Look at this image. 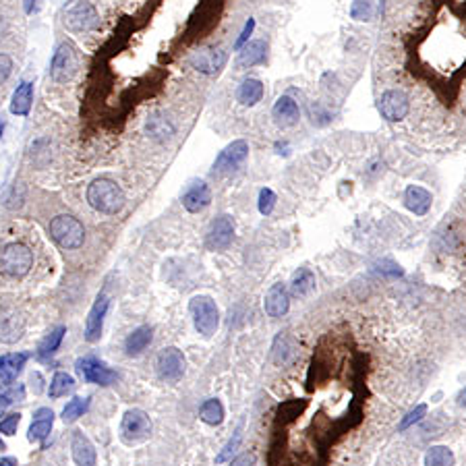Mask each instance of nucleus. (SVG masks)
<instances>
[{
    "label": "nucleus",
    "instance_id": "1",
    "mask_svg": "<svg viewBox=\"0 0 466 466\" xmlns=\"http://www.w3.org/2000/svg\"><path fill=\"white\" fill-rule=\"evenodd\" d=\"M87 201L98 212L118 213L125 208V193L110 178H96L87 187Z\"/></svg>",
    "mask_w": 466,
    "mask_h": 466
},
{
    "label": "nucleus",
    "instance_id": "2",
    "mask_svg": "<svg viewBox=\"0 0 466 466\" xmlns=\"http://www.w3.org/2000/svg\"><path fill=\"white\" fill-rule=\"evenodd\" d=\"M189 311L193 315L195 330L203 338H210L218 332V328H220V309H218V305H216V300L212 297H206V295L193 297L191 303H189Z\"/></svg>",
    "mask_w": 466,
    "mask_h": 466
},
{
    "label": "nucleus",
    "instance_id": "3",
    "mask_svg": "<svg viewBox=\"0 0 466 466\" xmlns=\"http://www.w3.org/2000/svg\"><path fill=\"white\" fill-rule=\"evenodd\" d=\"M50 236L63 249H79L85 240V228L75 216L61 213L50 222Z\"/></svg>",
    "mask_w": 466,
    "mask_h": 466
},
{
    "label": "nucleus",
    "instance_id": "4",
    "mask_svg": "<svg viewBox=\"0 0 466 466\" xmlns=\"http://www.w3.org/2000/svg\"><path fill=\"white\" fill-rule=\"evenodd\" d=\"M151 435V419L146 410L131 408L121 421V440L125 444H141Z\"/></svg>",
    "mask_w": 466,
    "mask_h": 466
},
{
    "label": "nucleus",
    "instance_id": "5",
    "mask_svg": "<svg viewBox=\"0 0 466 466\" xmlns=\"http://www.w3.org/2000/svg\"><path fill=\"white\" fill-rule=\"evenodd\" d=\"M63 21L73 31H91L100 25V17L96 9L85 0H71L64 6Z\"/></svg>",
    "mask_w": 466,
    "mask_h": 466
},
{
    "label": "nucleus",
    "instance_id": "6",
    "mask_svg": "<svg viewBox=\"0 0 466 466\" xmlns=\"http://www.w3.org/2000/svg\"><path fill=\"white\" fill-rule=\"evenodd\" d=\"M31 265H34V253L21 243H11L0 253L2 272H6L13 278H23L25 274H29Z\"/></svg>",
    "mask_w": 466,
    "mask_h": 466
},
{
    "label": "nucleus",
    "instance_id": "7",
    "mask_svg": "<svg viewBox=\"0 0 466 466\" xmlns=\"http://www.w3.org/2000/svg\"><path fill=\"white\" fill-rule=\"evenodd\" d=\"M378 108L382 118H385L388 123H400L410 112V100L400 89H388L382 93Z\"/></svg>",
    "mask_w": 466,
    "mask_h": 466
},
{
    "label": "nucleus",
    "instance_id": "8",
    "mask_svg": "<svg viewBox=\"0 0 466 466\" xmlns=\"http://www.w3.org/2000/svg\"><path fill=\"white\" fill-rule=\"evenodd\" d=\"M77 73V52L71 44H61L52 56L50 75L56 83H66Z\"/></svg>",
    "mask_w": 466,
    "mask_h": 466
},
{
    "label": "nucleus",
    "instance_id": "9",
    "mask_svg": "<svg viewBox=\"0 0 466 466\" xmlns=\"http://www.w3.org/2000/svg\"><path fill=\"white\" fill-rule=\"evenodd\" d=\"M185 355L176 346H168L158 357V375L160 380L168 383H176L185 375Z\"/></svg>",
    "mask_w": 466,
    "mask_h": 466
},
{
    "label": "nucleus",
    "instance_id": "10",
    "mask_svg": "<svg viewBox=\"0 0 466 466\" xmlns=\"http://www.w3.org/2000/svg\"><path fill=\"white\" fill-rule=\"evenodd\" d=\"M226 61H228V52L224 48H203L193 54L189 64L203 75H218L226 66Z\"/></svg>",
    "mask_w": 466,
    "mask_h": 466
},
{
    "label": "nucleus",
    "instance_id": "11",
    "mask_svg": "<svg viewBox=\"0 0 466 466\" xmlns=\"http://www.w3.org/2000/svg\"><path fill=\"white\" fill-rule=\"evenodd\" d=\"M77 371L87 383H96V385H110L116 382V371H112L110 367H106L102 360H98L96 357H85V359L77 360Z\"/></svg>",
    "mask_w": 466,
    "mask_h": 466
},
{
    "label": "nucleus",
    "instance_id": "12",
    "mask_svg": "<svg viewBox=\"0 0 466 466\" xmlns=\"http://www.w3.org/2000/svg\"><path fill=\"white\" fill-rule=\"evenodd\" d=\"M247 156H249V143L243 139H236L228 148H224L218 153L213 162V174H226L231 170L238 168L247 160Z\"/></svg>",
    "mask_w": 466,
    "mask_h": 466
},
{
    "label": "nucleus",
    "instance_id": "13",
    "mask_svg": "<svg viewBox=\"0 0 466 466\" xmlns=\"http://www.w3.org/2000/svg\"><path fill=\"white\" fill-rule=\"evenodd\" d=\"M234 238V220L231 216L222 213L218 216L210 226V233H208V247L212 251H222V249H228L231 243Z\"/></svg>",
    "mask_w": 466,
    "mask_h": 466
},
{
    "label": "nucleus",
    "instance_id": "14",
    "mask_svg": "<svg viewBox=\"0 0 466 466\" xmlns=\"http://www.w3.org/2000/svg\"><path fill=\"white\" fill-rule=\"evenodd\" d=\"M108 307H110V298H108L106 293H100L89 315H87V321H85V340L87 342H98L100 336H102V330H104V319H106Z\"/></svg>",
    "mask_w": 466,
    "mask_h": 466
},
{
    "label": "nucleus",
    "instance_id": "15",
    "mask_svg": "<svg viewBox=\"0 0 466 466\" xmlns=\"http://www.w3.org/2000/svg\"><path fill=\"white\" fill-rule=\"evenodd\" d=\"M263 309H265V313L270 318H282V315L288 313V309H290V293H288V288L282 282H278V284H274L268 290L265 300H263Z\"/></svg>",
    "mask_w": 466,
    "mask_h": 466
},
{
    "label": "nucleus",
    "instance_id": "16",
    "mask_svg": "<svg viewBox=\"0 0 466 466\" xmlns=\"http://www.w3.org/2000/svg\"><path fill=\"white\" fill-rule=\"evenodd\" d=\"M71 454L77 466H96L98 465V456H96V447L89 442V437L83 431H75L73 440H71Z\"/></svg>",
    "mask_w": 466,
    "mask_h": 466
},
{
    "label": "nucleus",
    "instance_id": "17",
    "mask_svg": "<svg viewBox=\"0 0 466 466\" xmlns=\"http://www.w3.org/2000/svg\"><path fill=\"white\" fill-rule=\"evenodd\" d=\"M212 203V191L206 183H193L183 195V206L189 213L203 212Z\"/></svg>",
    "mask_w": 466,
    "mask_h": 466
},
{
    "label": "nucleus",
    "instance_id": "18",
    "mask_svg": "<svg viewBox=\"0 0 466 466\" xmlns=\"http://www.w3.org/2000/svg\"><path fill=\"white\" fill-rule=\"evenodd\" d=\"M272 116H274L275 125L293 127V125H297L298 118H300V110H298V104L290 96H280L275 100L274 108H272Z\"/></svg>",
    "mask_w": 466,
    "mask_h": 466
},
{
    "label": "nucleus",
    "instance_id": "19",
    "mask_svg": "<svg viewBox=\"0 0 466 466\" xmlns=\"http://www.w3.org/2000/svg\"><path fill=\"white\" fill-rule=\"evenodd\" d=\"M431 193L419 187V185H408L404 191V206L415 213V216H427L431 210Z\"/></svg>",
    "mask_w": 466,
    "mask_h": 466
},
{
    "label": "nucleus",
    "instance_id": "20",
    "mask_svg": "<svg viewBox=\"0 0 466 466\" xmlns=\"http://www.w3.org/2000/svg\"><path fill=\"white\" fill-rule=\"evenodd\" d=\"M265 59H268V44L263 40H253V42H247L238 50L236 66L238 69H249V66H255V64L265 63Z\"/></svg>",
    "mask_w": 466,
    "mask_h": 466
},
{
    "label": "nucleus",
    "instance_id": "21",
    "mask_svg": "<svg viewBox=\"0 0 466 466\" xmlns=\"http://www.w3.org/2000/svg\"><path fill=\"white\" fill-rule=\"evenodd\" d=\"M52 423H54V412L50 408H38L34 412V421L29 425V442H44L50 431H52Z\"/></svg>",
    "mask_w": 466,
    "mask_h": 466
},
{
    "label": "nucleus",
    "instance_id": "22",
    "mask_svg": "<svg viewBox=\"0 0 466 466\" xmlns=\"http://www.w3.org/2000/svg\"><path fill=\"white\" fill-rule=\"evenodd\" d=\"M31 102H34V83L23 81V83L15 89V93H13L11 112L17 114V116H27L29 110H31Z\"/></svg>",
    "mask_w": 466,
    "mask_h": 466
},
{
    "label": "nucleus",
    "instance_id": "23",
    "mask_svg": "<svg viewBox=\"0 0 466 466\" xmlns=\"http://www.w3.org/2000/svg\"><path fill=\"white\" fill-rule=\"evenodd\" d=\"M149 344H151V328L149 325H139L125 340V350H127L128 357H139Z\"/></svg>",
    "mask_w": 466,
    "mask_h": 466
},
{
    "label": "nucleus",
    "instance_id": "24",
    "mask_svg": "<svg viewBox=\"0 0 466 466\" xmlns=\"http://www.w3.org/2000/svg\"><path fill=\"white\" fill-rule=\"evenodd\" d=\"M315 290V275L309 268H300L293 274V280H290V295L293 297H307Z\"/></svg>",
    "mask_w": 466,
    "mask_h": 466
},
{
    "label": "nucleus",
    "instance_id": "25",
    "mask_svg": "<svg viewBox=\"0 0 466 466\" xmlns=\"http://www.w3.org/2000/svg\"><path fill=\"white\" fill-rule=\"evenodd\" d=\"M263 83L259 81V79H255V77H249V79H245L240 87H238V102L243 104V106H255L257 102H261V98H263Z\"/></svg>",
    "mask_w": 466,
    "mask_h": 466
},
{
    "label": "nucleus",
    "instance_id": "26",
    "mask_svg": "<svg viewBox=\"0 0 466 466\" xmlns=\"http://www.w3.org/2000/svg\"><path fill=\"white\" fill-rule=\"evenodd\" d=\"M25 398V390L21 383H13L11 378L0 373V408H6L9 404L19 402Z\"/></svg>",
    "mask_w": 466,
    "mask_h": 466
},
{
    "label": "nucleus",
    "instance_id": "27",
    "mask_svg": "<svg viewBox=\"0 0 466 466\" xmlns=\"http://www.w3.org/2000/svg\"><path fill=\"white\" fill-rule=\"evenodd\" d=\"M64 334H66V328L64 325H59V328H54L46 338L40 342V346H38V359L40 360H48L56 350H59V346H61V342H63Z\"/></svg>",
    "mask_w": 466,
    "mask_h": 466
},
{
    "label": "nucleus",
    "instance_id": "28",
    "mask_svg": "<svg viewBox=\"0 0 466 466\" xmlns=\"http://www.w3.org/2000/svg\"><path fill=\"white\" fill-rule=\"evenodd\" d=\"M27 355L25 353H11V355H2L0 357V373L15 380L23 371L25 363H27Z\"/></svg>",
    "mask_w": 466,
    "mask_h": 466
},
{
    "label": "nucleus",
    "instance_id": "29",
    "mask_svg": "<svg viewBox=\"0 0 466 466\" xmlns=\"http://www.w3.org/2000/svg\"><path fill=\"white\" fill-rule=\"evenodd\" d=\"M456 456L447 445H433L425 454V466H454Z\"/></svg>",
    "mask_w": 466,
    "mask_h": 466
},
{
    "label": "nucleus",
    "instance_id": "30",
    "mask_svg": "<svg viewBox=\"0 0 466 466\" xmlns=\"http://www.w3.org/2000/svg\"><path fill=\"white\" fill-rule=\"evenodd\" d=\"M199 417L201 421L208 425H220L224 421V404L220 402L218 398H210L201 404L199 408Z\"/></svg>",
    "mask_w": 466,
    "mask_h": 466
},
{
    "label": "nucleus",
    "instance_id": "31",
    "mask_svg": "<svg viewBox=\"0 0 466 466\" xmlns=\"http://www.w3.org/2000/svg\"><path fill=\"white\" fill-rule=\"evenodd\" d=\"M148 133L153 137V139H168L170 135L174 133V127L170 123L168 118L160 116V114H153L151 118L148 121Z\"/></svg>",
    "mask_w": 466,
    "mask_h": 466
},
{
    "label": "nucleus",
    "instance_id": "32",
    "mask_svg": "<svg viewBox=\"0 0 466 466\" xmlns=\"http://www.w3.org/2000/svg\"><path fill=\"white\" fill-rule=\"evenodd\" d=\"M73 388H75V380H73L69 373L59 371V373H54V378H52V382H50L48 394H50V398H61L66 392H71Z\"/></svg>",
    "mask_w": 466,
    "mask_h": 466
},
{
    "label": "nucleus",
    "instance_id": "33",
    "mask_svg": "<svg viewBox=\"0 0 466 466\" xmlns=\"http://www.w3.org/2000/svg\"><path fill=\"white\" fill-rule=\"evenodd\" d=\"M89 408V398H73L71 402L63 408V421L64 423H75L79 417H83Z\"/></svg>",
    "mask_w": 466,
    "mask_h": 466
},
{
    "label": "nucleus",
    "instance_id": "34",
    "mask_svg": "<svg viewBox=\"0 0 466 466\" xmlns=\"http://www.w3.org/2000/svg\"><path fill=\"white\" fill-rule=\"evenodd\" d=\"M350 17L355 21H371V17H373V2L371 0H353V4H350Z\"/></svg>",
    "mask_w": 466,
    "mask_h": 466
},
{
    "label": "nucleus",
    "instance_id": "35",
    "mask_svg": "<svg viewBox=\"0 0 466 466\" xmlns=\"http://www.w3.org/2000/svg\"><path fill=\"white\" fill-rule=\"evenodd\" d=\"M275 201H278V197H275V193L272 189H261L259 191V199H257L259 213L261 216H270V213L274 212Z\"/></svg>",
    "mask_w": 466,
    "mask_h": 466
},
{
    "label": "nucleus",
    "instance_id": "36",
    "mask_svg": "<svg viewBox=\"0 0 466 466\" xmlns=\"http://www.w3.org/2000/svg\"><path fill=\"white\" fill-rule=\"evenodd\" d=\"M425 415H427V404H417L406 417L402 419V423L398 425V431H406L408 427H412L415 423H419L421 419H423Z\"/></svg>",
    "mask_w": 466,
    "mask_h": 466
},
{
    "label": "nucleus",
    "instance_id": "37",
    "mask_svg": "<svg viewBox=\"0 0 466 466\" xmlns=\"http://www.w3.org/2000/svg\"><path fill=\"white\" fill-rule=\"evenodd\" d=\"M240 440H243V429L238 427L236 431H234V437L228 442V444L224 445V450L218 454V458H216V462H226L231 456H233V452H236V447L240 444Z\"/></svg>",
    "mask_w": 466,
    "mask_h": 466
},
{
    "label": "nucleus",
    "instance_id": "38",
    "mask_svg": "<svg viewBox=\"0 0 466 466\" xmlns=\"http://www.w3.org/2000/svg\"><path fill=\"white\" fill-rule=\"evenodd\" d=\"M19 423H21V415H19V412H13V415L4 417V419L0 421V433H2V435H15Z\"/></svg>",
    "mask_w": 466,
    "mask_h": 466
},
{
    "label": "nucleus",
    "instance_id": "39",
    "mask_svg": "<svg viewBox=\"0 0 466 466\" xmlns=\"http://www.w3.org/2000/svg\"><path fill=\"white\" fill-rule=\"evenodd\" d=\"M253 29H255V19H249V21L245 23V27H243V31H240L238 40L234 42V50H240L245 44L249 42V36L253 34Z\"/></svg>",
    "mask_w": 466,
    "mask_h": 466
},
{
    "label": "nucleus",
    "instance_id": "40",
    "mask_svg": "<svg viewBox=\"0 0 466 466\" xmlns=\"http://www.w3.org/2000/svg\"><path fill=\"white\" fill-rule=\"evenodd\" d=\"M11 71H13V61H11V56H6V54H0V85L9 79Z\"/></svg>",
    "mask_w": 466,
    "mask_h": 466
},
{
    "label": "nucleus",
    "instance_id": "41",
    "mask_svg": "<svg viewBox=\"0 0 466 466\" xmlns=\"http://www.w3.org/2000/svg\"><path fill=\"white\" fill-rule=\"evenodd\" d=\"M228 466H257V458H255V454L245 452V454H240V456H236L234 460H231V465Z\"/></svg>",
    "mask_w": 466,
    "mask_h": 466
},
{
    "label": "nucleus",
    "instance_id": "42",
    "mask_svg": "<svg viewBox=\"0 0 466 466\" xmlns=\"http://www.w3.org/2000/svg\"><path fill=\"white\" fill-rule=\"evenodd\" d=\"M0 466H19V462L15 458L6 456V458H0Z\"/></svg>",
    "mask_w": 466,
    "mask_h": 466
},
{
    "label": "nucleus",
    "instance_id": "43",
    "mask_svg": "<svg viewBox=\"0 0 466 466\" xmlns=\"http://www.w3.org/2000/svg\"><path fill=\"white\" fill-rule=\"evenodd\" d=\"M458 404H460V406H466V388H462V390L458 392Z\"/></svg>",
    "mask_w": 466,
    "mask_h": 466
},
{
    "label": "nucleus",
    "instance_id": "44",
    "mask_svg": "<svg viewBox=\"0 0 466 466\" xmlns=\"http://www.w3.org/2000/svg\"><path fill=\"white\" fill-rule=\"evenodd\" d=\"M36 9V0H25V13H31Z\"/></svg>",
    "mask_w": 466,
    "mask_h": 466
},
{
    "label": "nucleus",
    "instance_id": "45",
    "mask_svg": "<svg viewBox=\"0 0 466 466\" xmlns=\"http://www.w3.org/2000/svg\"><path fill=\"white\" fill-rule=\"evenodd\" d=\"M2 131H4V121H0V137H2Z\"/></svg>",
    "mask_w": 466,
    "mask_h": 466
},
{
    "label": "nucleus",
    "instance_id": "46",
    "mask_svg": "<svg viewBox=\"0 0 466 466\" xmlns=\"http://www.w3.org/2000/svg\"><path fill=\"white\" fill-rule=\"evenodd\" d=\"M2 447H4V445H2V442H0V450H2Z\"/></svg>",
    "mask_w": 466,
    "mask_h": 466
}]
</instances>
